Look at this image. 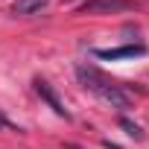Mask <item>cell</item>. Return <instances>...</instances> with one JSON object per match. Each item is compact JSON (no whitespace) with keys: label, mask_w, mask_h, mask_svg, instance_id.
<instances>
[{"label":"cell","mask_w":149,"mask_h":149,"mask_svg":"<svg viewBox=\"0 0 149 149\" xmlns=\"http://www.w3.org/2000/svg\"><path fill=\"white\" fill-rule=\"evenodd\" d=\"M0 126H6V123H3V120H0Z\"/></svg>","instance_id":"obj_9"},{"label":"cell","mask_w":149,"mask_h":149,"mask_svg":"<svg viewBox=\"0 0 149 149\" xmlns=\"http://www.w3.org/2000/svg\"><path fill=\"white\" fill-rule=\"evenodd\" d=\"M47 3H50V0H18V3L12 6V12L15 15H38Z\"/></svg>","instance_id":"obj_5"},{"label":"cell","mask_w":149,"mask_h":149,"mask_svg":"<svg viewBox=\"0 0 149 149\" xmlns=\"http://www.w3.org/2000/svg\"><path fill=\"white\" fill-rule=\"evenodd\" d=\"M120 126L126 129V134H129V137H134V140H143V129H140L137 123H132L129 117H120Z\"/></svg>","instance_id":"obj_6"},{"label":"cell","mask_w":149,"mask_h":149,"mask_svg":"<svg viewBox=\"0 0 149 149\" xmlns=\"http://www.w3.org/2000/svg\"><path fill=\"white\" fill-rule=\"evenodd\" d=\"M67 149H82V146H76V143H70V146H67Z\"/></svg>","instance_id":"obj_8"},{"label":"cell","mask_w":149,"mask_h":149,"mask_svg":"<svg viewBox=\"0 0 149 149\" xmlns=\"http://www.w3.org/2000/svg\"><path fill=\"white\" fill-rule=\"evenodd\" d=\"M32 85H35V91H38V97H41V100H44V102H47V105H50V108H53V111H56L58 117H64V120H70V111L64 108V102L58 100V94H56V91L50 88V82H44V79H35Z\"/></svg>","instance_id":"obj_3"},{"label":"cell","mask_w":149,"mask_h":149,"mask_svg":"<svg viewBox=\"0 0 149 149\" xmlns=\"http://www.w3.org/2000/svg\"><path fill=\"white\" fill-rule=\"evenodd\" d=\"M146 47L143 44H126V47H111V50H94L97 58H105V61H117V58H134V56H143Z\"/></svg>","instance_id":"obj_4"},{"label":"cell","mask_w":149,"mask_h":149,"mask_svg":"<svg viewBox=\"0 0 149 149\" xmlns=\"http://www.w3.org/2000/svg\"><path fill=\"white\" fill-rule=\"evenodd\" d=\"M105 149H120L117 143H111V140H105Z\"/></svg>","instance_id":"obj_7"},{"label":"cell","mask_w":149,"mask_h":149,"mask_svg":"<svg viewBox=\"0 0 149 149\" xmlns=\"http://www.w3.org/2000/svg\"><path fill=\"white\" fill-rule=\"evenodd\" d=\"M76 76H79L82 88H88L91 94H97V97H100L102 102H108L111 108H129V105H132L129 94H126L120 85L108 82L97 67H85V64H79V67H76Z\"/></svg>","instance_id":"obj_1"},{"label":"cell","mask_w":149,"mask_h":149,"mask_svg":"<svg viewBox=\"0 0 149 149\" xmlns=\"http://www.w3.org/2000/svg\"><path fill=\"white\" fill-rule=\"evenodd\" d=\"M137 9L134 0H85L79 6L82 15H120V12H132Z\"/></svg>","instance_id":"obj_2"}]
</instances>
